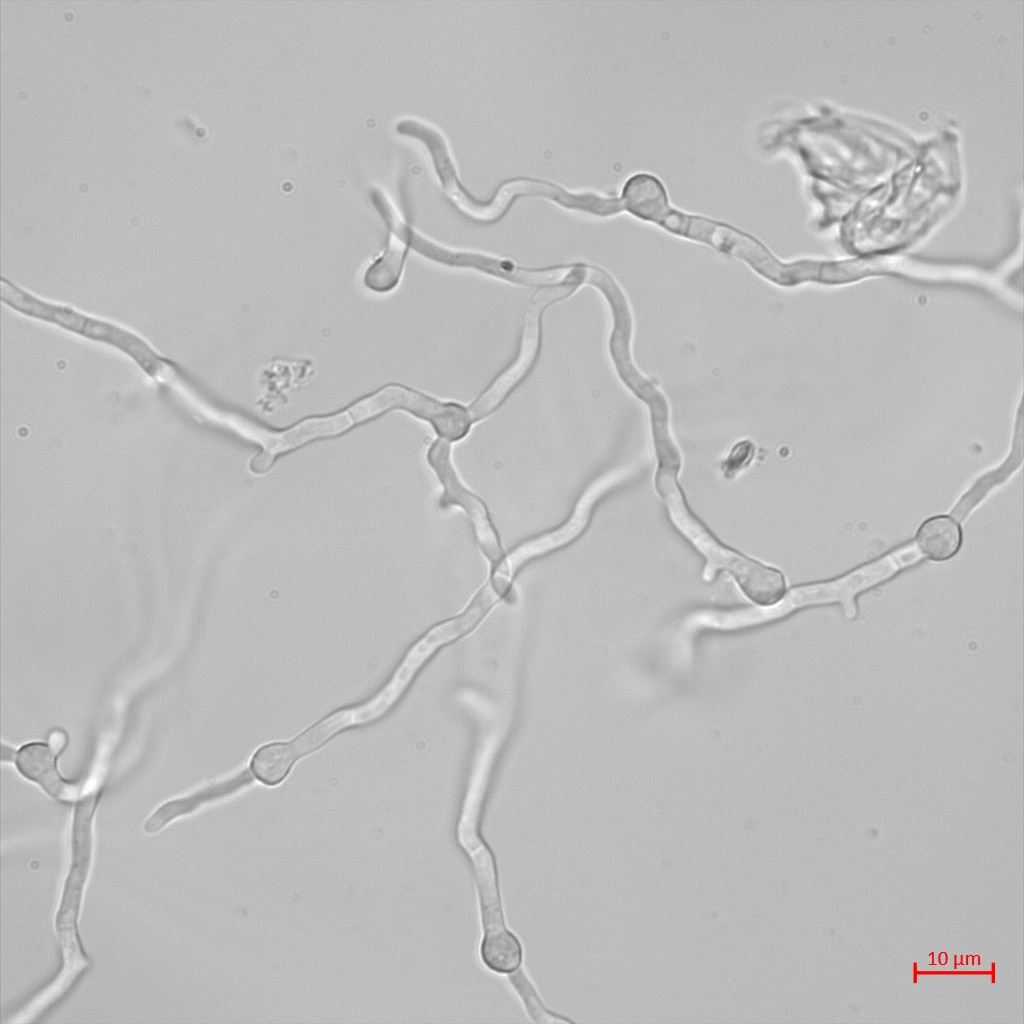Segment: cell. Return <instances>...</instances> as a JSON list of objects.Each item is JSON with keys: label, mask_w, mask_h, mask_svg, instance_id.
<instances>
[{"label": "cell", "mask_w": 1024, "mask_h": 1024, "mask_svg": "<svg viewBox=\"0 0 1024 1024\" xmlns=\"http://www.w3.org/2000/svg\"><path fill=\"white\" fill-rule=\"evenodd\" d=\"M660 493L666 500L674 524L706 558L708 576L718 570L728 571L742 591L760 605H772L781 599L785 591V580L779 570L720 543L690 512L676 483L665 487Z\"/></svg>", "instance_id": "6da1fadb"}, {"label": "cell", "mask_w": 1024, "mask_h": 1024, "mask_svg": "<svg viewBox=\"0 0 1024 1024\" xmlns=\"http://www.w3.org/2000/svg\"><path fill=\"white\" fill-rule=\"evenodd\" d=\"M551 302H553L552 297L545 291L537 294L531 301L525 316L519 353L511 365L469 407L468 412L472 422L482 419L492 412L524 377L527 370L529 371L538 350L540 315L543 308Z\"/></svg>", "instance_id": "7a4b0ae2"}, {"label": "cell", "mask_w": 1024, "mask_h": 1024, "mask_svg": "<svg viewBox=\"0 0 1024 1024\" xmlns=\"http://www.w3.org/2000/svg\"><path fill=\"white\" fill-rule=\"evenodd\" d=\"M428 459L444 486L443 500L448 504H456L467 512L473 522L479 545L490 562L496 564L502 556L496 533L481 501L459 481L451 464L449 444L443 440L436 441L429 451Z\"/></svg>", "instance_id": "3957f363"}, {"label": "cell", "mask_w": 1024, "mask_h": 1024, "mask_svg": "<svg viewBox=\"0 0 1024 1024\" xmlns=\"http://www.w3.org/2000/svg\"><path fill=\"white\" fill-rule=\"evenodd\" d=\"M94 799H86L76 810L72 833V861L60 907L55 919L56 930L77 928L81 895L91 858V818Z\"/></svg>", "instance_id": "277c9868"}, {"label": "cell", "mask_w": 1024, "mask_h": 1024, "mask_svg": "<svg viewBox=\"0 0 1024 1024\" xmlns=\"http://www.w3.org/2000/svg\"><path fill=\"white\" fill-rule=\"evenodd\" d=\"M58 755L48 743L33 742L17 750L14 761L18 772L38 784L49 796L61 802H72L77 797V787L59 773Z\"/></svg>", "instance_id": "5b68a950"}, {"label": "cell", "mask_w": 1024, "mask_h": 1024, "mask_svg": "<svg viewBox=\"0 0 1024 1024\" xmlns=\"http://www.w3.org/2000/svg\"><path fill=\"white\" fill-rule=\"evenodd\" d=\"M622 200L634 215L661 223L669 214L668 197L662 183L649 174H636L623 187Z\"/></svg>", "instance_id": "8992f818"}, {"label": "cell", "mask_w": 1024, "mask_h": 1024, "mask_svg": "<svg viewBox=\"0 0 1024 1024\" xmlns=\"http://www.w3.org/2000/svg\"><path fill=\"white\" fill-rule=\"evenodd\" d=\"M917 544L926 556L943 561L954 556L961 545V530L957 522L947 516L927 519L917 533Z\"/></svg>", "instance_id": "52a82bcc"}, {"label": "cell", "mask_w": 1024, "mask_h": 1024, "mask_svg": "<svg viewBox=\"0 0 1024 1024\" xmlns=\"http://www.w3.org/2000/svg\"><path fill=\"white\" fill-rule=\"evenodd\" d=\"M480 952L485 965L497 973H511L521 964L520 942L501 924L490 927L485 933Z\"/></svg>", "instance_id": "ba28073f"}, {"label": "cell", "mask_w": 1024, "mask_h": 1024, "mask_svg": "<svg viewBox=\"0 0 1024 1024\" xmlns=\"http://www.w3.org/2000/svg\"><path fill=\"white\" fill-rule=\"evenodd\" d=\"M299 756L293 743H271L259 748L251 760L253 774L263 783H280Z\"/></svg>", "instance_id": "9c48e42d"}, {"label": "cell", "mask_w": 1024, "mask_h": 1024, "mask_svg": "<svg viewBox=\"0 0 1024 1024\" xmlns=\"http://www.w3.org/2000/svg\"><path fill=\"white\" fill-rule=\"evenodd\" d=\"M344 722L345 717L342 714L334 715L305 731L293 742L298 754L302 755L317 749L339 730Z\"/></svg>", "instance_id": "30bf717a"}, {"label": "cell", "mask_w": 1024, "mask_h": 1024, "mask_svg": "<svg viewBox=\"0 0 1024 1024\" xmlns=\"http://www.w3.org/2000/svg\"><path fill=\"white\" fill-rule=\"evenodd\" d=\"M48 744L60 754L67 744L66 733L62 730H53L48 736Z\"/></svg>", "instance_id": "8fae6325"}]
</instances>
